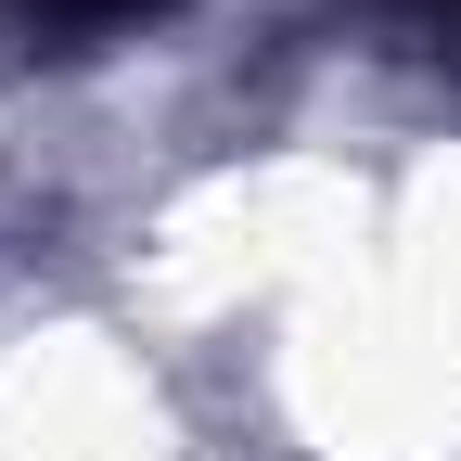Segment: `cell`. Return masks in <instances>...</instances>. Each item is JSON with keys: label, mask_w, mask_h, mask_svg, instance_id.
I'll list each match as a JSON object with an SVG mask.
<instances>
[{"label": "cell", "mask_w": 461, "mask_h": 461, "mask_svg": "<svg viewBox=\"0 0 461 461\" xmlns=\"http://www.w3.org/2000/svg\"><path fill=\"white\" fill-rule=\"evenodd\" d=\"M167 0H0V39L14 51H103V39H141Z\"/></svg>", "instance_id": "cell-1"}]
</instances>
